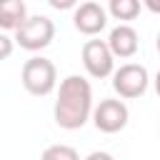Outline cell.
I'll use <instances>...</instances> for the list:
<instances>
[{
  "label": "cell",
  "instance_id": "cell-14",
  "mask_svg": "<svg viewBox=\"0 0 160 160\" xmlns=\"http://www.w3.org/2000/svg\"><path fill=\"white\" fill-rule=\"evenodd\" d=\"M142 5L150 10V12H155V15H160V0H142Z\"/></svg>",
  "mask_w": 160,
  "mask_h": 160
},
{
  "label": "cell",
  "instance_id": "cell-8",
  "mask_svg": "<svg viewBox=\"0 0 160 160\" xmlns=\"http://www.w3.org/2000/svg\"><path fill=\"white\" fill-rule=\"evenodd\" d=\"M108 45H110V50H112L115 58L128 60V58H132V55L138 52V48H140V35H138V30H135L130 22H120V25H115V28L110 30Z\"/></svg>",
  "mask_w": 160,
  "mask_h": 160
},
{
  "label": "cell",
  "instance_id": "cell-5",
  "mask_svg": "<svg viewBox=\"0 0 160 160\" xmlns=\"http://www.w3.org/2000/svg\"><path fill=\"white\" fill-rule=\"evenodd\" d=\"M92 125L100 130V132H105V135H115V132H120V130H125V125H128V120H130V110H128V105L122 102V100H118V98H105V100H100L95 108H92Z\"/></svg>",
  "mask_w": 160,
  "mask_h": 160
},
{
  "label": "cell",
  "instance_id": "cell-16",
  "mask_svg": "<svg viewBox=\"0 0 160 160\" xmlns=\"http://www.w3.org/2000/svg\"><path fill=\"white\" fill-rule=\"evenodd\" d=\"M155 48H158V55H160V32H158V40H155Z\"/></svg>",
  "mask_w": 160,
  "mask_h": 160
},
{
  "label": "cell",
  "instance_id": "cell-6",
  "mask_svg": "<svg viewBox=\"0 0 160 160\" xmlns=\"http://www.w3.org/2000/svg\"><path fill=\"white\" fill-rule=\"evenodd\" d=\"M80 58H82L85 72L95 80L110 78L112 70H115V55H112L108 40H85Z\"/></svg>",
  "mask_w": 160,
  "mask_h": 160
},
{
  "label": "cell",
  "instance_id": "cell-3",
  "mask_svg": "<svg viewBox=\"0 0 160 160\" xmlns=\"http://www.w3.org/2000/svg\"><path fill=\"white\" fill-rule=\"evenodd\" d=\"M55 38V22L45 15H28L25 22L15 30V45L28 52L45 50Z\"/></svg>",
  "mask_w": 160,
  "mask_h": 160
},
{
  "label": "cell",
  "instance_id": "cell-4",
  "mask_svg": "<svg viewBox=\"0 0 160 160\" xmlns=\"http://www.w3.org/2000/svg\"><path fill=\"white\" fill-rule=\"evenodd\" d=\"M148 85H150V75H148L145 65L125 62L118 70H112V90L122 100H135V98L145 95Z\"/></svg>",
  "mask_w": 160,
  "mask_h": 160
},
{
  "label": "cell",
  "instance_id": "cell-7",
  "mask_svg": "<svg viewBox=\"0 0 160 160\" xmlns=\"http://www.w3.org/2000/svg\"><path fill=\"white\" fill-rule=\"evenodd\" d=\"M72 25L80 35H88V38H95L100 35L105 28H108V10L92 0L88 2H80L75 5V12H72Z\"/></svg>",
  "mask_w": 160,
  "mask_h": 160
},
{
  "label": "cell",
  "instance_id": "cell-1",
  "mask_svg": "<svg viewBox=\"0 0 160 160\" xmlns=\"http://www.w3.org/2000/svg\"><path fill=\"white\" fill-rule=\"evenodd\" d=\"M92 85L82 75H68L60 80L55 98V122L62 130H80L92 118Z\"/></svg>",
  "mask_w": 160,
  "mask_h": 160
},
{
  "label": "cell",
  "instance_id": "cell-9",
  "mask_svg": "<svg viewBox=\"0 0 160 160\" xmlns=\"http://www.w3.org/2000/svg\"><path fill=\"white\" fill-rule=\"evenodd\" d=\"M28 18L25 0H0V30H18Z\"/></svg>",
  "mask_w": 160,
  "mask_h": 160
},
{
  "label": "cell",
  "instance_id": "cell-10",
  "mask_svg": "<svg viewBox=\"0 0 160 160\" xmlns=\"http://www.w3.org/2000/svg\"><path fill=\"white\" fill-rule=\"evenodd\" d=\"M142 0H108V12L120 20V22H130L140 15Z\"/></svg>",
  "mask_w": 160,
  "mask_h": 160
},
{
  "label": "cell",
  "instance_id": "cell-12",
  "mask_svg": "<svg viewBox=\"0 0 160 160\" xmlns=\"http://www.w3.org/2000/svg\"><path fill=\"white\" fill-rule=\"evenodd\" d=\"M12 50H15V40H12L10 35L0 32V60H8V58L12 55Z\"/></svg>",
  "mask_w": 160,
  "mask_h": 160
},
{
  "label": "cell",
  "instance_id": "cell-2",
  "mask_svg": "<svg viewBox=\"0 0 160 160\" xmlns=\"http://www.w3.org/2000/svg\"><path fill=\"white\" fill-rule=\"evenodd\" d=\"M20 80L30 95L45 98L58 88V68L52 60H48L42 55H32L30 60H25V65L20 70Z\"/></svg>",
  "mask_w": 160,
  "mask_h": 160
},
{
  "label": "cell",
  "instance_id": "cell-13",
  "mask_svg": "<svg viewBox=\"0 0 160 160\" xmlns=\"http://www.w3.org/2000/svg\"><path fill=\"white\" fill-rule=\"evenodd\" d=\"M78 2H80V0H48V5H50L52 10H72Z\"/></svg>",
  "mask_w": 160,
  "mask_h": 160
},
{
  "label": "cell",
  "instance_id": "cell-11",
  "mask_svg": "<svg viewBox=\"0 0 160 160\" xmlns=\"http://www.w3.org/2000/svg\"><path fill=\"white\" fill-rule=\"evenodd\" d=\"M42 158L45 160H78V150L75 148H68V145H50L42 150Z\"/></svg>",
  "mask_w": 160,
  "mask_h": 160
},
{
  "label": "cell",
  "instance_id": "cell-15",
  "mask_svg": "<svg viewBox=\"0 0 160 160\" xmlns=\"http://www.w3.org/2000/svg\"><path fill=\"white\" fill-rule=\"evenodd\" d=\"M155 92H158V98H160V70H158V75H155Z\"/></svg>",
  "mask_w": 160,
  "mask_h": 160
}]
</instances>
